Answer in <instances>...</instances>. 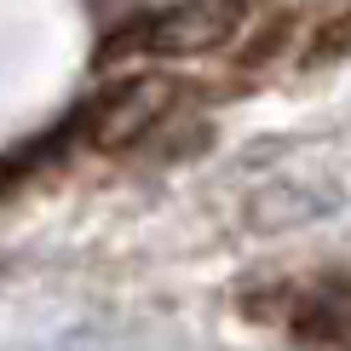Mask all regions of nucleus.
<instances>
[{"instance_id":"1","label":"nucleus","mask_w":351,"mask_h":351,"mask_svg":"<svg viewBox=\"0 0 351 351\" xmlns=\"http://www.w3.org/2000/svg\"><path fill=\"white\" fill-rule=\"evenodd\" d=\"M242 23V6H167L144 18V47L156 52H208L219 40H230V29Z\"/></svg>"},{"instance_id":"2","label":"nucleus","mask_w":351,"mask_h":351,"mask_svg":"<svg viewBox=\"0 0 351 351\" xmlns=\"http://www.w3.org/2000/svg\"><path fill=\"white\" fill-rule=\"evenodd\" d=\"M167 104H173V86L162 75H144L133 86H115L104 104H98V115H93V138L104 144V150H115V144L150 133V127L167 115Z\"/></svg>"}]
</instances>
